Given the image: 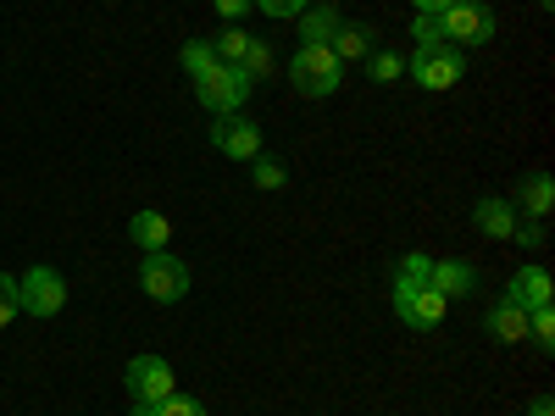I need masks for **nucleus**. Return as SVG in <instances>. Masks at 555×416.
<instances>
[{"label":"nucleus","instance_id":"32","mask_svg":"<svg viewBox=\"0 0 555 416\" xmlns=\"http://www.w3.org/2000/svg\"><path fill=\"white\" fill-rule=\"evenodd\" d=\"M528 416H555V400H550V394H533V405H528Z\"/></svg>","mask_w":555,"mask_h":416},{"label":"nucleus","instance_id":"31","mask_svg":"<svg viewBox=\"0 0 555 416\" xmlns=\"http://www.w3.org/2000/svg\"><path fill=\"white\" fill-rule=\"evenodd\" d=\"M411 6H416V12H423V17H439L444 6H455V0H411Z\"/></svg>","mask_w":555,"mask_h":416},{"label":"nucleus","instance_id":"27","mask_svg":"<svg viewBox=\"0 0 555 416\" xmlns=\"http://www.w3.org/2000/svg\"><path fill=\"white\" fill-rule=\"evenodd\" d=\"M206 62H217V56H211V39H190V44H183V67H190V78H195Z\"/></svg>","mask_w":555,"mask_h":416},{"label":"nucleus","instance_id":"7","mask_svg":"<svg viewBox=\"0 0 555 416\" xmlns=\"http://www.w3.org/2000/svg\"><path fill=\"white\" fill-rule=\"evenodd\" d=\"M17 300H23L28 316H56L67 306V277L56 266H28L17 277Z\"/></svg>","mask_w":555,"mask_h":416},{"label":"nucleus","instance_id":"30","mask_svg":"<svg viewBox=\"0 0 555 416\" xmlns=\"http://www.w3.org/2000/svg\"><path fill=\"white\" fill-rule=\"evenodd\" d=\"M211 6H217L222 23H240L245 12H256V0H211Z\"/></svg>","mask_w":555,"mask_h":416},{"label":"nucleus","instance_id":"10","mask_svg":"<svg viewBox=\"0 0 555 416\" xmlns=\"http://www.w3.org/2000/svg\"><path fill=\"white\" fill-rule=\"evenodd\" d=\"M505 300L533 311V306H555V284H550V272L544 266H517L512 272V284H505Z\"/></svg>","mask_w":555,"mask_h":416},{"label":"nucleus","instance_id":"12","mask_svg":"<svg viewBox=\"0 0 555 416\" xmlns=\"http://www.w3.org/2000/svg\"><path fill=\"white\" fill-rule=\"evenodd\" d=\"M517 206L512 200H500V195H483L478 206H473V227H478V234L483 239H512L517 234Z\"/></svg>","mask_w":555,"mask_h":416},{"label":"nucleus","instance_id":"29","mask_svg":"<svg viewBox=\"0 0 555 416\" xmlns=\"http://www.w3.org/2000/svg\"><path fill=\"white\" fill-rule=\"evenodd\" d=\"M522 250H544V222H517V234H512Z\"/></svg>","mask_w":555,"mask_h":416},{"label":"nucleus","instance_id":"20","mask_svg":"<svg viewBox=\"0 0 555 416\" xmlns=\"http://www.w3.org/2000/svg\"><path fill=\"white\" fill-rule=\"evenodd\" d=\"M528 344L555 350V306H533L528 311Z\"/></svg>","mask_w":555,"mask_h":416},{"label":"nucleus","instance_id":"8","mask_svg":"<svg viewBox=\"0 0 555 416\" xmlns=\"http://www.w3.org/2000/svg\"><path fill=\"white\" fill-rule=\"evenodd\" d=\"M211 145H217L228 161H250V156H261V128H256V117H245V112H228V117L211 122Z\"/></svg>","mask_w":555,"mask_h":416},{"label":"nucleus","instance_id":"15","mask_svg":"<svg viewBox=\"0 0 555 416\" xmlns=\"http://www.w3.org/2000/svg\"><path fill=\"white\" fill-rule=\"evenodd\" d=\"M328 51L339 56V62H366L378 51V34L366 28V23H339V34L328 39Z\"/></svg>","mask_w":555,"mask_h":416},{"label":"nucleus","instance_id":"14","mask_svg":"<svg viewBox=\"0 0 555 416\" xmlns=\"http://www.w3.org/2000/svg\"><path fill=\"white\" fill-rule=\"evenodd\" d=\"M428 284H434L444 300H467V295H478V272H473L467 261H434Z\"/></svg>","mask_w":555,"mask_h":416},{"label":"nucleus","instance_id":"24","mask_svg":"<svg viewBox=\"0 0 555 416\" xmlns=\"http://www.w3.org/2000/svg\"><path fill=\"white\" fill-rule=\"evenodd\" d=\"M23 316V300H17V277H7L0 272V328H7V322H17Z\"/></svg>","mask_w":555,"mask_h":416},{"label":"nucleus","instance_id":"4","mask_svg":"<svg viewBox=\"0 0 555 416\" xmlns=\"http://www.w3.org/2000/svg\"><path fill=\"white\" fill-rule=\"evenodd\" d=\"M439 34H444V44H455V51H478V44L494 39V12L483 6V0H455V6L439 12Z\"/></svg>","mask_w":555,"mask_h":416},{"label":"nucleus","instance_id":"9","mask_svg":"<svg viewBox=\"0 0 555 416\" xmlns=\"http://www.w3.org/2000/svg\"><path fill=\"white\" fill-rule=\"evenodd\" d=\"M128 389H133V405H156L178 389V378L162 355H133L128 361Z\"/></svg>","mask_w":555,"mask_h":416},{"label":"nucleus","instance_id":"5","mask_svg":"<svg viewBox=\"0 0 555 416\" xmlns=\"http://www.w3.org/2000/svg\"><path fill=\"white\" fill-rule=\"evenodd\" d=\"M139 289H145L156 306H178L183 295H190V266H183L178 256H167V250H145V261H139Z\"/></svg>","mask_w":555,"mask_h":416},{"label":"nucleus","instance_id":"28","mask_svg":"<svg viewBox=\"0 0 555 416\" xmlns=\"http://www.w3.org/2000/svg\"><path fill=\"white\" fill-rule=\"evenodd\" d=\"M256 12H267V17H300L306 0H256Z\"/></svg>","mask_w":555,"mask_h":416},{"label":"nucleus","instance_id":"17","mask_svg":"<svg viewBox=\"0 0 555 416\" xmlns=\"http://www.w3.org/2000/svg\"><path fill=\"white\" fill-rule=\"evenodd\" d=\"M334 34H339L334 6H306V12H300V44H328Z\"/></svg>","mask_w":555,"mask_h":416},{"label":"nucleus","instance_id":"6","mask_svg":"<svg viewBox=\"0 0 555 416\" xmlns=\"http://www.w3.org/2000/svg\"><path fill=\"white\" fill-rule=\"evenodd\" d=\"M405 73L423 89H455L461 78H467V51H455V44H434V51H416L405 62Z\"/></svg>","mask_w":555,"mask_h":416},{"label":"nucleus","instance_id":"16","mask_svg":"<svg viewBox=\"0 0 555 416\" xmlns=\"http://www.w3.org/2000/svg\"><path fill=\"white\" fill-rule=\"evenodd\" d=\"M128 239H133L139 250H167V239H172V222H167L162 211H133V222H128Z\"/></svg>","mask_w":555,"mask_h":416},{"label":"nucleus","instance_id":"1","mask_svg":"<svg viewBox=\"0 0 555 416\" xmlns=\"http://www.w3.org/2000/svg\"><path fill=\"white\" fill-rule=\"evenodd\" d=\"M250 78L240 73V67H228V62H206L201 73H195V95H201V106L211 112V117H228V112H245V101H250Z\"/></svg>","mask_w":555,"mask_h":416},{"label":"nucleus","instance_id":"23","mask_svg":"<svg viewBox=\"0 0 555 416\" xmlns=\"http://www.w3.org/2000/svg\"><path fill=\"white\" fill-rule=\"evenodd\" d=\"M240 73H245L250 83H261V78L272 73V51H267V44H256V39H250V51H245V62H240Z\"/></svg>","mask_w":555,"mask_h":416},{"label":"nucleus","instance_id":"26","mask_svg":"<svg viewBox=\"0 0 555 416\" xmlns=\"http://www.w3.org/2000/svg\"><path fill=\"white\" fill-rule=\"evenodd\" d=\"M428 272H434V256L411 250V256H400V272L395 277H416V284H428Z\"/></svg>","mask_w":555,"mask_h":416},{"label":"nucleus","instance_id":"11","mask_svg":"<svg viewBox=\"0 0 555 416\" xmlns=\"http://www.w3.org/2000/svg\"><path fill=\"white\" fill-rule=\"evenodd\" d=\"M512 206H517V217H528V222H544V217L555 211V178H550V172H528V178L517 183Z\"/></svg>","mask_w":555,"mask_h":416},{"label":"nucleus","instance_id":"19","mask_svg":"<svg viewBox=\"0 0 555 416\" xmlns=\"http://www.w3.org/2000/svg\"><path fill=\"white\" fill-rule=\"evenodd\" d=\"M128 416H206V405L172 389V394H167V400H156V405H133Z\"/></svg>","mask_w":555,"mask_h":416},{"label":"nucleus","instance_id":"2","mask_svg":"<svg viewBox=\"0 0 555 416\" xmlns=\"http://www.w3.org/2000/svg\"><path fill=\"white\" fill-rule=\"evenodd\" d=\"M289 83H295V95H334V89L345 83V62L328 51V44H300L295 62H289Z\"/></svg>","mask_w":555,"mask_h":416},{"label":"nucleus","instance_id":"3","mask_svg":"<svg viewBox=\"0 0 555 416\" xmlns=\"http://www.w3.org/2000/svg\"><path fill=\"white\" fill-rule=\"evenodd\" d=\"M395 316L405 322V328H416V334H428V328H439L444 322V311H450V300L434 289V284H416V277H395Z\"/></svg>","mask_w":555,"mask_h":416},{"label":"nucleus","instance_id":"25","mask_svg":"<svg viewBox=\"0 0 555 416\" xmlns=\"http://www.w3.org/2000/svg\"><path fill=\"white\" fill-rule=\"evenodd\" d=\"M411 34H416V51H434V44H444V34H439V17H423V12H416Z\"/></svg>","mask_w":555,"mask_h":416},{"label":"nucleus","instance_id":"18","mask_svg":"<svg viewBox=\"0 0 555 416\" xmlns=\"http://www.w3.org/2000/svg\"><path fill=\"white\" fill-rule=\"evenodd\" d=\"M245 51H250V34H245L240 23H228V28L211 39V56H217V62H228V67H240V62H245Z\"/></svg>","mask_w":555,"mask_h":416},{"label":"nucleus","instance_id":"22","mask_svg":"<svg viewBox=\"0 0 555 416\" xmlns=\"http://www.w3.org/2000/svg\"><path fill=\"white\" fill-rule=\"evenodd\" d=\"M250 161H256V167H250L256 190H284V178H289V172H284V161H278V156H267V151H261V156H250Z\"/></svg>","mask_w":555,"mask_h":416},{"label":"nucleus","instance_id":"13","mask_svg":"<svg viewBox=\"0 0 555 416\" xmlns=\"http://www.w3.org/2000/svg\"><path fill=\"white\" fill-rule=\"evenodd\" d=\"M483 334L500 339V344H528V311L512 306V300H494L483 311Z\"/></svg>","mask_w":555,"mask_h":416},{"label":"nucleus","instance_id":"21","mask_svg":"<svg viewBox=\"0 0 555 416\" xmlns=\"http://www.w3.org/2000/svg\"><path fill=\"white\" fill-rule=\"evenodd\" d=\"M400 73H405L400 51H373V56H366V78H373V83H395Z\"/></svg>","mask_w":555,"mask_h":416}]
</instances>
